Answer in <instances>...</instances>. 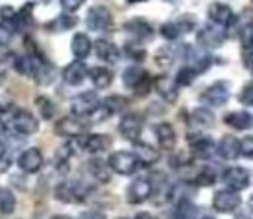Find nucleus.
Returning <instances> with one entry per match:
<instances>
[{
	"label": "nucleus",
	"instance_id": "nucleus-7",
	"mask_svg": "<svg viewBox=\"0 0 253 219\" xmlns=\"http://www.w3.org/2000/svg\"><path fill=\"white\" fill-rule=\"evenodd\" d=\"M140 130H142V118H140L136 112H126V114H123V118H121V122H119V132L123 134V138L130 140V142H136Z\"/></svg>",
	"mask_w": 253,
	"mask_h": 219
},
{
	"label": "nucleus",
	"instance_id": "nucleus-26",
	"mask_svg": "<svg viewBox=\"0 0 253 219\" xmlns=\"http://www.w3.org/2000/svg\"><path fill=\"white\" fill-rule=\"evenodd\" d=\"M87 170H89V174L93 176L95 182L105 183V182H109V178H111V168H109V164L103 162V160H99V158H91V160L87 162Z\"/></svg>",
	"mask_w": 253,
	"mask_h": 219
},
{
	"label": "nucleus",
	"instance_id": "nucleus-37",
	"mask_svg": "<svg viewBox=\"0 0 253 219\" xmlns=\"http://www.w3.org/2000/svg\"><path fill=\"white\" fill-rule=\"evenodd\" d=\"M196 213V207L190 203V199H180L178 207H176V217L178 219H192Z\"/></svg>",
	"mask_w": 253,
	"mask_h": 219
},
{
	"label": "nucleus",
	"instance_id": "nucleus-33",
	"mask_svg": "<svg viewBox=\"0 0 253 219\" xmlns=\"http://www.w3.org/2000/svg\"><path fill=\"white\" fill-rule=\"evenodd\" d=\"M190 122L194 126H200V128H210L213 124V114L208 109H196L190 114Z\"/></svg>",
	"mask_w": 253,
	"mask_h": 219
},
{
	"label": "nucleus",
	"instance_id": "nucleus-60",
	"mask_svg": "<svg viewBox=\"0 0 253 219\" xmlns=\"http://www.w3.org/2000/svg\"><path fill=\"white\" fill-rule=\"evenodd\" d=\"M251 4H253V0H251Z\"/></svg>",
	"mask_w": 253,
	"mask_h": 219
},
{
	"label": "nucleus",
	"instance_id": "nucleus-40",
	"mask_svg": "<svg viewBox=\"0 0 253 219\" xmlns=\"http://www.w3.org/2000/svg\"><path fill=\"white\" fill-rule=\"evenodd\" d=\"M239 36H241V45H243V49H251V47H253V22L245 24Z\"/></svg>",
	"mask_w": 253,
	"mask_h": 219
},
{
	"label": "nucleus",
	"instance_id": "nucleus-51",
	"mask_svg": "<svg viewBox=\"0 0 253 219\" xmlns=\"http://www.w3.org/2000/svg\"><path fill=\"white\" fill-rule=\"evenodd\" d=\"M235 219H251V217H249L247 213H237V215H235Z\"/></svg>",
	"mask_w": 253,
	"mask_h": 219
},
{
	"label": "nucleus",
	"instance_id": "nucleus-30",
	"mask_svg": "<svg viewBox=\"0 0 253 219\" xmlns=\"http://www.w3.org/2000/svg\"><path fill=\"white\" fill-rule=\"evenodd\" d=\"M148 75H146V71L142 69V67H136V65H132V67H126L125 71H123V83L126 85V87H130L132 91L146 79Z\"/></svg>",
	"mask_w": 253,
	"mask_h": 219
},
{
	"label": "nucleus",
	"instance_id": "nucleus-3",
	"mask_svg": "<svg viewBox=\"0 0 253 219\" xmlns=\"http://www.w3.org/2000/svg\"><path fill=\"white\" fill-rule=\"evenodd\" d=\"M99 105H101V101H99L97 93L95 91H85V93L71 99V112H73V116L83 118L87 114H93L99 109Z\"/></svg>",
	"mask_w": 253,
	"mask_h": 219
},
{
	"label": "nucleus",
	"instance_id": "nucleus-17",
	"mask_svg": "<svg viewBox=\"0 0 253 219\" xmlns=\"http://www.w3.org/2000/svg\"><path fill=\"white\" fill-rule=\"evenodd\" d=\"M87 75H89V69H87L85 63L79 61V59L71 61V63L65 65V69H63V81H65L67 85H81Z\"/></svg>",
	"mask_w": 253,
	"mask_h": 219
},
{
	"label": "nucleus",
	"instance_id": "nucleus-42",
	"mask_svg": "<svg viewBox=\"0 0 253 219\" xmlns=\"http://www.w3.org/2000/svg\"><path fill=\"white\" fill-rule=\"evenodd\" d=\"M156 61H158L160 65H170V63L174 61V51L168 49V47L158 49V51H156Z\"/></svg>",
	"mask_w": 253,
	"mask_h": 219
},
{
	"label": "nucleus",
	"instance_id": "nucleus-5",
	"mask_svg": "<svg viewBox=\"0 0 253 219\" xmlns=\"http://www.w3.org/2000/svg\"><path fill=\"white\" fill-rule=\"evenodd\" d=\"M85 22H87V28L89 30H93V32H105V30H109L113 26V14L105 6H93V8H89Z\"/></svg>",
	"mask_w": 253,
	"mask_h": 219
},
{
	"label": "nucleus",
	"instance_id": "nucleus-43",
	"mask_svg": "<svg viewBox=\"0 0 253 219\" xmlns=\"http://www.w3.org/2000/svg\"><path fill=\"white\" fill-rule=\"evenodd\" d=\"M239 150L245 158H253V136H245L241 142H239Z\"/></svg>",
	"mask_w": 253,
	"mask_h": 219
},
{
	"label": "nucleus",
	"instance_id": "nucleus-58",
	"mask_svg": "<svg viewBox=\"0 0 253 219\" xmlns=\"http://www.w3.org/2000/svg\"><path fill=\"white\" fill-rule=\"evenodd\" d=\"M168 2H176V0H168Z\"/></svg>",
	"mask_w": 253,
	"mask_h": 219
},
{
	"label": "nucleus",
	"instance_id": "nucleus-21",
	"mask_svg": "<svg viewBox=\"0 0 253 219\" xmlns=\"http://www.w3.org/2000/svg\"><path fill=\"white\" fill-rule=\"evenodd\" d=\"M154 89L156 93L166 101V103H174L178 97V85L174 83V79L170 77H158L154 81Z\"/></svg>",
	"mask_w": 253,
	"mask_h": 219
},
{
	"label": "nucleus",
	"instance_id": "nucleus-47",
	"mask_svg": "<svg viewBox=\"0 0 253 219\" xmlns=\"http://www.w3.org/2000/svg\"><path fill=\"white\" fill-rule=\"evenodd\" d=\"M83 2L85 0H59V4H61V8L69 14V12H75V10H79L81 6H83Z\"/></svg>",
	"mask_w": 253,
	"mask_h": 219
},
{
	"label": "nucleus",
	"instance_id": "nucleus-53",
	"mask_svg": "<svg viewBox=\"0 0 253 219\" xmlns=\"http://www.w3.org/2000/svg\"><path fill=\"white\" fill-rule=\"evenodd\" d=\"M53 219H71V217H69V215H55Z\"/></svg>",
	"mask_w": 253,
	"mask_h": 219
},
{
	"label": "nucleus",
	"instance_id": "nucleus-49",
	"mask_svg": "<svg viewBox=\"0 0 253 219\" xmlns=\"http://www.w3.org/2000/svg\"><path fill=\"white\" fill-rule=\"evenodd\" d=\"M79 219H105V215L99 211H85V213H81Z\"/></svg>",
	"mask_w": 253,
	"mask_h": 219
},
{
	"label": "nucleus",
	"instance_id": "nucleus-57",
	"mask_svg": "<svg viewBox=\"0 0 253 219\" xmlns=\"http://www.w3.org/2000/svg\"><path fill=\"white\" fill-rule=\"evenodd\" d=\"M204 219H213V217H204Z\"/></svg>",
	"mask_w": 253,
	"mask_h": 219
},
{
	"label": "nucleus",
	"instance_id": "nucleus-36",
	"mask_svg": "<svg viewBox=\"0 0 253 219\" xmlns=\"http://www.w3.org/2000/svg\"><path fill=\"white\" fill-rule=\"evenodd\" d=\"M196 75H198V73H196L192 67H188V65H186V67H182V69L176 73L174 83H176L178 87H188V85H190V83L196 79Z\"/></svg>",
	"mask_w": 253,
	"mask_h": 219
},
{
	"label": "nucleus",
	"instance_id": "nucleus-8",
	"mask_svg": "<svg viewBox=\"0 0 253 219\" xmlns=\"http://www.w3.org/2000/svg\"><path fill=\"white\" fill-rule=\"evenodd\" d=\"M150 193H152V183H150V180H146V178H136L134 182H130V185H128V189H126V201L132 203V205H136V203L146 201V199L150 197Z\"/></svg>",
	"mask_w": 253,
	"mask_h": 219
},
{
	"label": "nucleus",
	"instance_id": "nucleus-44",
	"mask_svg": "<svg viewBox=\"0 0 253 219\" xmlns=\"http://www.w3.org/2000/svg\"><path fill=\"white\" fill-rule=\"evenodd\" d=\"M239 101L243 105H253V81L247 83V85H243V91L239 95Z\"/></svg>",
	"mask_w": 253,
	"mask_h": 219
},
{
	"label": "nucleus",
	"instance_id": "nucleus-20",
	"mask_svg": "<svg viewBox=\"0 0 253 219\" xmlns=\"http://www.w3.org/2000/svg\"><path fill=\"white\" fill-rule=\"evenodd\" d=\"M95 53H97V57H99L101 61H105V63H115V61H119V47H117L113 41L105 39V37H101V39L95 41Z\"/></svg>",
	"mask_w": 253,
	"mask_h": 219
},
{
	"label": "nucleus",
	"instance_id": "nucleus-48",
	"mask_svg": "<svg viewBox=\"0 0 253 219\" xmlns=\"http://www.w3.org/2000/svg\"><path fill=\"white\" fill-rule=\"evenodd\" d=\"M243 65L253 73V47L251 49H243Z\"/></svg>",
	"mask_w": 253,
	"mask_h": 219
},
{
	"label": "nucleus",
	"instance_id": "nucleus-2",
	"mask_svg": "<svg viewBox=\"0 0 253 219\" xmlns=\"http://www.w3.org/2000/svg\"><path fill=\"white\" fill-rule=\"evenodd\" d=\"M91 187L85 182H63L55 187V197L65 203H79L87 197Z\"/></svg>",
	"mask_w": 253,
	"mask_h": 219
},
{
	"label": "nucleus",
	"instance_id": "nucleus-28",
	"mask_svg": "<svg viewBox=\"0 0 253 219\" xmlns=\"http://www.w3.org/2000/svg\"><path fill=\"white\" fill-rule=\"evenodd\" d=\"M89 77H91V83L95 89H107L113 83V71L107 67H91Z\"/></svg>",
	"mask_w": 253,
	"mask_h": 219
},
{
	"label": "nucleus",
	"instance_id": "nucleus-4",
	"mask_svg": "<svg viewBox=\"0 0 253 219\" xmlns=\"http://www.w3.org/2000/svg\"><path fill=\"white\" fill-rule=\"evenodd\" d=\"M109 168L113 170V172H117V174H121V176H130V174H134L136 170H138V160H136V156L132 154V152H113L111 156H109Z\"/></svg>",
	"mask_w": 253,
	"mask_h": 219
},
{
	"label": "nucleus",
	"instance_id": "nucleus-56",
	"mask_svg": "<svg viewBox=\"0 0 253 219\" xmlns=\"http://www.w3.org/2000/svg\"><path fill=\"white\" fill-rule=\"evenodd\" d=\"M128 2H132V4H134V2H144V0H128Z\"/></svg>",
	"mask_w": 253,
	"mask_h": 219
},
{
	"label": "nucleus",
	"instance_id": "nucleus-32",
	"mask_svg": "<svg viewBox=\"0 0 253 219\" xmlns=\"http://www.w3.org/2000/svg\"><path fill=\"white\" fill-rule=\"evenodd\" d=\"M101 107H103L109 114H115V112L125 110V109L128 107V101H126L123 95H111V97H107V99L101 103Z\"/></svg>",
	"mask_w": 253,
	"mask_h": 219
},
{
	"label": "nucleus",
	"instance_id": "nucleus-55",
	"mask_svg": "<svg viewBox=\"0 0 253 219\" xmlns=\"http://www.w3.org/2000/svg\"><path fill=\"white\" fill-rule=\"evenodd\" d=\"M249 205H251V209H253V195H251V199H249Z\"/></svg>",
	"mask_w": 253,
	"mask_h": 219
},
{
	"label": "nucleus",
	"instance_id": "nucleus-18",
	"mask_svg": "<svg viewBox=\"0 0 253 219\" xmlns=\"http://www.w3.org/2000/svg\"><path fill=\"white\" fill-rule=\"evenodd\" d=\"M188 142H190L194 154L200 156V158H210L213 154V150H215L213 142L204 134H188Z\"/></svg>",
	"mask_w": 253,
	"mask_h": 219
},
{
	"label": "nucleus",
	"instance_id": "nucleus-25",
	"mask_svg": "<svg viewBox=\"0 0 253 219\" xmlns=\"http://www.w3.org/2000/svg\"><path fill=\"white\" fill-rule=\"evenodd\" d=\"M154 132H156V138H158V144L166 150H172L174 144H176V132L172 128V124L168 122H160L154 126Z\"/></svg>",
	"mask_w": 253,
	"mask_h": 219
},
{
	"label": "nucleus",
	"instance_id": "nucleus-23",
	"mask_svg": "<svg viewBox=\"0 0 253 219\" xmlns=\"http://www.w3.org/2000/svg\"><path fill=\"white\" fill-rule=\"evenodd\" d=\"M91 47H93V43H91V39H89L87 34H75L73 36V39H71V51H73L75 59L83 61L91 53Z\"/></svg>",
	"mask_w": 253,
	"mask_h": 219
},
{
	"label": "nucleus",
	"instance_id": "nucleus-22",
	"mask_svg": "<svg viewBox=\"0 0 253 219\" xmlns=\"http://www.w3.org/2000/svg\"><path fill=\"white\" fill-rule=\"evenodd\" d=\"M215 152H217L223 160H235V158L241 154V150H239V140H237L235 136H229V134H227V136H223V138L219 140Z\"/></svg>",
	"mask_w": 253,
	"mask_h": 219
},
{
	"label": "nucleus",
	"instance_id": "nucleus-45",
	"mask_svg": "<svg viewBox=\"0 0 253 219\" xmlns=\"http://www.w3.org/2000/svg\"><path fill=\"white\" fill-rule=\"evenodd\" d=\"M176 24H178L180 32H182V34H186V32L194 30V24H196V20H194L192 16H182L180 20H176Z\"/></svg>",
	"mask_w": 253,
	"mask_h": 219
},
{
	"label": "nucleus",
	"instance_id": "nucleus-1",
	"mask_svg": "<svg viewBox=\"0 0 253 219\" xmlns=\"http://www.w3.org/2000/svg\"><path fill=\"white\" fill-rule=\"evenodd\" d=\"M0 122L6 130L10 132H18L22 136H28V134H34L38 132V120L34 118L32 112L24 110V109H14V107H8L6 110H2L0 114Z\"/></svg>",
	"mask_w": 253,
	"mask_h": 219
},
{
	"label": "nucleus",
	"instance_id": "nucleus-31",
	"mask_svg": "<svg viewBox=\"0 0 253 219\" xmlns=\"http://www.w3.org/2000/svg\"><path fill=\"white\" fill-rule=\"evenodd\" d=\"M75 24H77V18H75V16H71V14H59L57 18H53L51 22H47L45 28H47L49 32H67V30H71Z\"/></svg>",
	"mask_w": 253,
	"mask_h": 219
},
{
	"label": "nucleus",
	"instance_id": "nucleus-27",
	"mask_svg": "<svg viewBox=\"0 0 253 219\" xmlns=\"http://www.w3.org/2000/svg\"><path fill=\"white\" fill-rule=\"evenodd\" d=\"M225 124L235 128V130H245V128L253 126V116L245 110H235V112L225 114Z\"/></svg>",
	"mask_w": 253,
	"mask_h": 219
},
{
	"label": "nucleus",
	"instance_id": "nucleus-54",
	"mask_svg": "<svg viewBox=\"0 0 253 219\" xmlns=\"http://www.w3.org/2000/svg\"><path fill=\"white\" fill-rule=\"evenodd\" d=\"M38 2H42V4H49V0H38Z\"/></svg>",
	"mask_w": 253,
	"mask_h": 219
},
{
	"label": "nucleus",
	"instance_id": "nucleus-24",
	"mask_svg": "<svg viewBox=\"0 0 253 219\" xmlns=\"http://www.w3.org/2000/svg\"><path fill=\"white\" fill-rule=\"evenodd\" d=\"M186 59H188V67H192L196 73H204V71L211 65V57H210L208 53H202V51L194 49V47L188 49Z\"/></svg>",
	"mask_w": 253,
	"mask_h": 219
},
{
	"label": "nucleus",
	"instance_id": "nucleus-11",
	"mask_svg": "<svg viewBox=\"0 0 253 219\" xmlns=\"http://www.w3.org/2000/svg\"><path fill=\"white\" fill-rule=\"evenodd\" d=\"M221 182L227 185V189L231 191H241L249 185V174L247 170L243 168H227L223 174H221Z\"/></svg>",
	"mask_w": 253,
	"mask_h": 219
},
{
	"label": "nucleus",
	"instance_id": "nucleus-13",
	"mask_svg": "<svg viewBox=\"0 0 253 219\" xmlns=\"http://www.w3.org/2000/svg\"><path fill=\"white\" fill-rule=\"evenodd\" d=\"M208 18H210L215 26H219V28L231 26V24L235 22L233 10H231L227 4H223V2H213V4H210V8H208Z\"/></svg>",
	"mask_w": 253,
	"mask_h": 219
},
{
	"label": "nucleus",
	"instance_id": "nucleus-6",
	"mask_svg": "<svg viewBox=\"0 0 253 219\" xmlns=\"http://www.w3.org/2000/svg\"><path fill=\"white\" fill-rule=\"evenodd\" d=\"M202 103L210 105V107H221L227 103L229 99V83L225 81H215L213 85H210L202 95H200Z\"/></svg>",
	"mask_w": 253,
	"mask_h": 219
},
{
	"label": "nucleus",
	"instance_id": "nucleus-29",
	"mask_svg": "<svg viewBox=\"0 0 253 219\" xmlns=\"http://www.w3.org/2000/svg\"><path fill=\"white\" fill-rule=\"evenodd\" d=\"M32 8H34V4H24V6L16 12V16H14V20H12L14 32H26V30L32 26Z\"/></svg>",
	"mask_w": 253,
	"mask_h": 219
},
{
	"label": "nucleus",
	"instance_id": "nucleus-14",
	"mask_svg": "<svg viewBox=\"0 0 253 219\" xmlns=\"http://www.w3.org/2000/svg\"><path fill=\"white\" fill-rule=\"evenodd\" d=\"M42 164H43V156H42V152L38 148H28L18 158V168L24 174H36V172H40Z\"/></svg>",
	"mask_w": 253,
	"mask_h": 219
},
{
	"label": "nucleus",
	"instance_id": "nucleus-59",
	"mask_svg": "<svg viewBox=\"0 0 253 219\" xmlns=\"http://www.w3.org/2000/svg\"><path fill=\"white\" fill-rule=\"evenodd\" d=\"M0 114H2V107H0Z\"/></svg>",
	"mask_w": 253,
	"mask_h": 219
},
{
	"label": "nucleus",
	"instance_id": "nucleus-12",
	"mask_svg": "<svg viewBox=\"0 0 253 219\" xmlns=\"http://www.w3.org/2000/svg\"><path fill=\"white\" fill-rule=\"evenodd\" d=\"M239 203H241V197L237 195V191H231V189H221L211 199L213 209L219 211V213H229V211L237 209Z\"/></svg>",
	"mask_w": 253,
	"mask_h": 219
},
{
	"label": "nucleus",
	"instance_id": "nucleus-50",
	"mask_svg": "<svg viewBox=\"0 0 253 219\" xmlns=\"http://www.w3.org/2000/svg\"><path fill=\"white\" fill-rule=\"evenodd\" d=\"M134 219H154V217H152V215H150L148 211H142V213H138V215H136Z\"/></svg>",
	"mask_w": 253,
	"mask_h": 219
},
{
	"label": "nucleus",
	"instance_id": "nucleus-52",
	"mask_svg": "<svg viewBox=\"0 0 253 219\" xmlns=\"http://www.w3.org/2000/svg\"><path fill=\"white\" fill-rule=\"evenodd\" d=\"M4 152H6V146H4V142H2V140H0V158H2V156H4Z\"/></svg>",
	"mask_w": 253,
	"mask_h": 219
},
{
	"label": "nucleus",
	"instance_id": "nucleus-39",
	"mask_svg": "<svg viewBox=\"0 0 253 219\" xmlns=\"http://www.w3.org/2000/svg\"><path fill=\"white\" fill-rule=\"evenodd\" d=\"M196 183L198 185H211L215 183V172L211 168H202L196 176Z\"/></svg>",
	"mask_w": 253,
	"mask_h": 219
},
{
	"label": "nucleus",
	"instance_id": "nucleus-38",
	"mask_svg": "<svg viewBox=\"0 0 253 219\" xmlns=\"http://www.w3.org/2000/svg\"><path fill=\"white\" fill-rule=\"evenodd\" d=\"M160 34H162V37H166V39H178V36H182V32H180V28H178V24L176 22H166V24H162V28H160Z\"/></svg>",
	"mask_w": 253,
	"mask_h": 219
},
{
	"label": "nucleus",
	"instance_id": "nucleus-35",
	"mask_svg": "<svg viewBox=\"0 0 253 219\" xmlns=\"http://www.w3.org/2000/svg\"><path fill=\"white\" fill-rule=\"evenodd\" d=\"M36 105H38L40 114H42L43 118H53V116H55V112H57V109H55L53 101H51V99H47V97H38V99H36Z\"/></svg>",
	"mask_w": 253,
	"mask_h": 219
},
{
	"label": "nucleus",
	"instance_id": "nucleus-34",
	"mask_svg": "<svg viewBox=\"0 0 253 219\" xmlns=\"http://www.w3.org/2000/svg\"><path fill=\"white\" fill-rule=\"evenodd\" d=\"M16 209V197L8 187H0V213L10 215Z\"/></svg>",
	"mask_w": 253,
	"mask_h": 219
},
{
	"label": "nucleus",
	"instance_id": "nucleus-41",
	"mask_svg": "<svg viewBox=\"0 0 253 219\" xmlns=\"http://www.w3.org/2000/svg\"><path fill=\"white\" fill-rule=\"evenodd\" d=\"M12 36H14V28L10 26V24H0V47H4V45H8L10 43V39H12Z\"/></svg>",
	"mask_w": 253,
	"mask_h": 219
},
{
	"label": "nucleus",
	"instance_id": "nucleus-19",
	"mask_svg": "<svg viewBox=\"0 0 253 219\" xmlns=\"http://www.w3.org/2000/svg\"><path fill=\"white\" fill-rule=\"evenodd\" d=\"M134 144V156H136V160H138V164H142V166H152V164H156L158 162V158H160V152L156 150V148H152L150 144H146V142H132Z\"/></svg>",
	"mask_w": 253,
	"mask_h": 219
},
{
	"label": "nucleus",
	"instance_id": "nucleus-16",
	"mask_svg": "<svg viewBox=\"0 0 253 219\" xmlns=\"http://www.w3.org/2000/svg\"><path fill=\"white\" fill-rule=\"evenodd\" d=\"M125 32H128L134 41H144V39H150L152 37V26L142 20V18H132L125 24Z\"/></svg>",
	"mask_w": 253,
	"mask_h": 219
},
{
	"label": "nucleus",
	"instance_id": "nucleus-10",
	"mask_svg": "<svg viewBox=\"0 0 253 219\" xmlns=\"http://www.w3.org/2000/svg\"><path fill=\"white\" fill-rule=\"evenodd\" d=\"M87 128H89V124L83 122L79 116H65V118H61V120L55 122V132L59 136H71V138H75V136H81Z\"/></svg>",
	"mask_w": 253,
	"mask_h": 219
},
{
	"label": "nucleus",
	"instance_id": "nucleus-46",
	"mask_svg": "<svg viewBox=\"0 0 253 219\" xmlns=\"http://www.w3.org/2000/svg\"><path fill=\"white\" fill-rule=\"evenodd\" d=\"M125 51H126V55H128L130 59H134V61H142V59L146 57L144 49H136L132 43H130V45H126V47H125Z\"/></svg>",
	"mask_w": 253,
	"mask_h": 219
},
{
	"label": "nucleus",
	"instance_id": "nucleus-15",
	"mask_svg": "<svg viewBox=\"0 0 253 219\" xmlns=\"http://www.w3.org/2000/svg\"><path fill=\"white\" fill-rule=\"evenodd\" d=\"M79 144H81V150L91 152V154H99L111 146V138L107 134H81Z\"/></svg>",
	"mask_w": 253,
	"mask_h": 219
},
{
	"label": "nucleus",
	"instance_id": "nucleus-9",
	"mask_svg": "<svg viewBox=\"0 0 253 219\" xmlns=\"http://www.w3.org/2000/svg\"><path fill=\"white\" fill-rule=\"evenodd\" d=\"M223 39H225V34H223V30H221L219 26H215V24L204 26V28L198 32V43L204 45V47H208V49L219 47V45L223 43Z\"/></svg>",
	"mask_w": 253,
	"mask_h": 219
}]
</instances>
